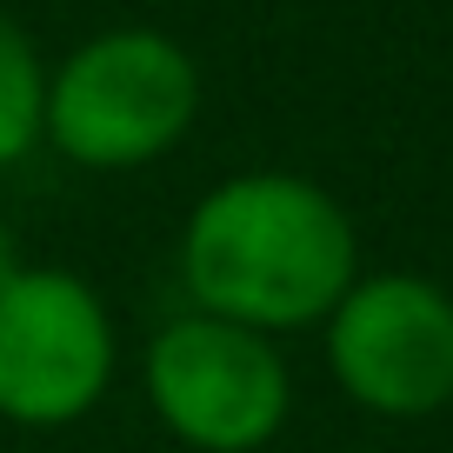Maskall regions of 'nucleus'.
<instances>
[{
  "mask_svg": "<svg viewBox=\"0 0 453 453\" xmlns=\"http://www.w3.org/2000/svg\"><path fill=\"white\" fill-rule=\"evenodd\" d=\"M147 400L194 453H260L287 426L294 380L267 334L213 313H180L147 347Z\"/></svg>",
  "mask_w": 453,
  "mask_h": 453,
  "instance_id": "nucleus-3",
  "label": "nucleus"
},
{
  "mask_svg": "<svg viewBox=\"0 0 453 453\" xmlns=\"http://www.w3.org/2000/svg\"><path fill=\"white\" fill-rule=\"evenodd\" d=\"M113 380V320L81 273L27 267L0 287V420L73 426Z\"/></svg>",
  "mask_w": 453,
  "mask_h": 453,
  "instance_id": "nucleus-5",
  "label": "nucleus"
},
{
  "mask_svg": "<svg viewBox=\"0 0 453 453\" xmlns=\"http://www.w3.org/2000/svg\"><path fill=\"white\" fill-rule=\"evenodd\" d=\"M340 394L380 420H426L453 400V294L420 273H373L326 313Z\"/></svg>",
  "mask_w": 453,
  "mask_h": 453,
  "instance_id": "nucleus-4",
  "label": "nucleus"
},
{
  "mask_svg": "<svg viewBox=\"0 0 453 453\" xmlns=\"http://www.w3.org/2000/svg\"><path fill=\"white\" fill-rule=\"evenodd\" d=\"M200 113V67L154 27H113L47 73L41 134L73 167H147Z\"/></svg>",
  "mask_w": 453,
  "mask_h": 453,
  "instance_id": "nucleus-2",
  "label": "nucleus"
},
{
  "mask_svg": "<svg viewBox=\"0 0 453 453\" xmlns=\"http://www.w3.org/2000/svg\"><path fill=\"white\" fill-rule=\"evenodd\" d=\"M41 100H47V67L34 41L0 14V167H14L41 141Z\"/></svg>",
  "mask_w": 453,
  "mask_h": 453,
  "instance_id": "nucleus-6",
  "label": "nucleus"
},
{
  "mask_svg": "<svg viewBox=\"0 0 453 453\" xmlns=\"http://www.w3.org/2000/svg\"><path fill=\"white\" fill-rule=\"evenodd\" d=\"M20 273H27V254H20V234L7 220H0V287H14Z\"/></svg>",
  "mask_w": 453,
  "mask_h": 453,
  "instance_id": "nucleus-7",
  "label": "nucleus"
},
{
  "mask_svg": "<svg viewBox=\"0 0 453 453\" xmlns=\"http://www.w3.org/2000/svg\"><path fill=\"white\" fill-rule=\"evenodd\" d=\"M354 220L300 173H234L180 234V280L200 313L247 334L320 326L354 287Z\"/></svg>",
  "mask_w": 453,
  "mask_h": 453,
  "instance_id": "nucleus-1",
  "label": "nucleus"
}]
</instances>
